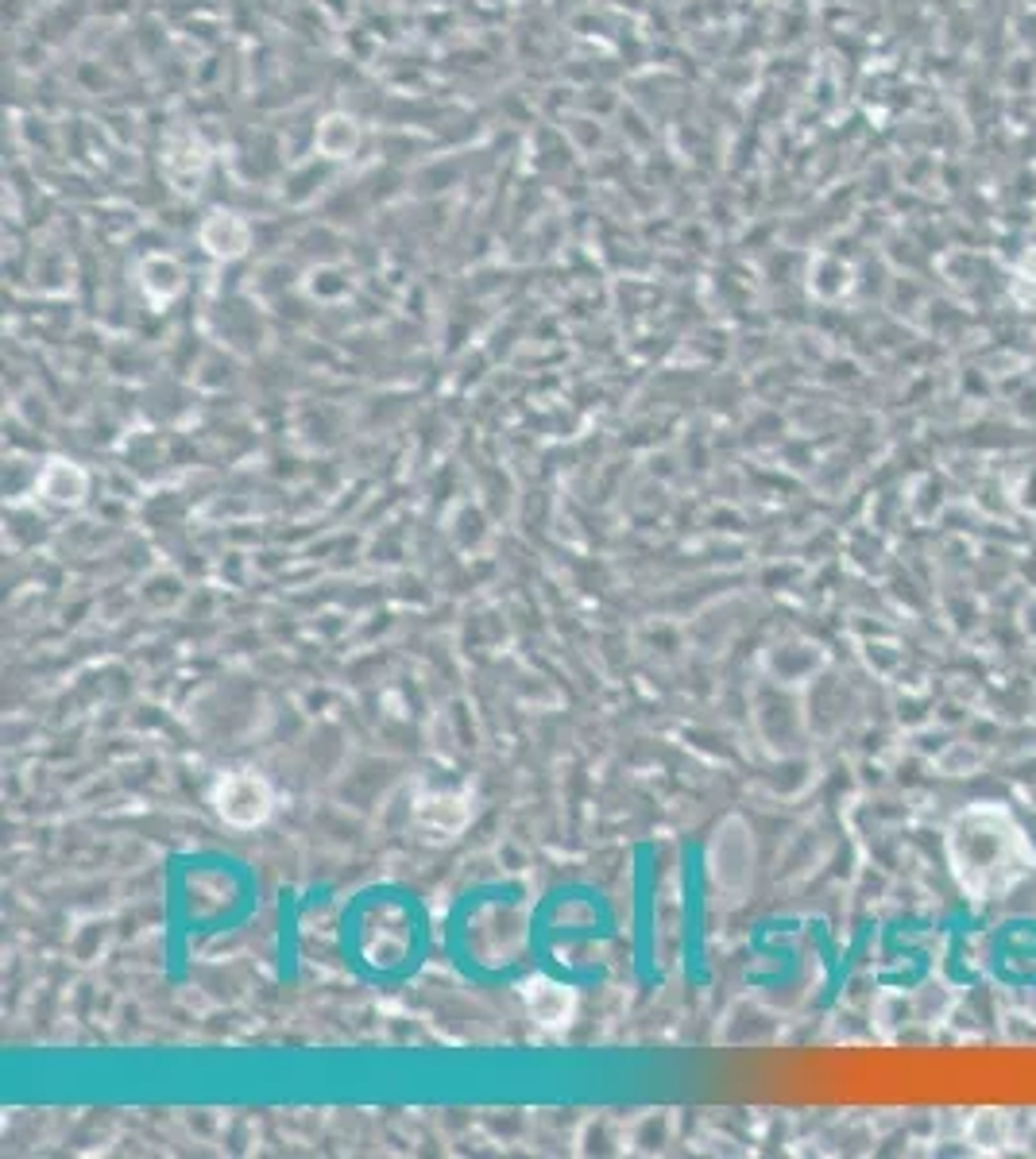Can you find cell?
I'll list each match as a JSON object with an SVG mask.
<instances>
[{
	"instance_id": "6da1fadb",
	"label": "cell",
	"mask_w": 1036,
	"mask_h": 1159,
	"mask_svg": "<svg viewBox=\"0 0 1036 1159\" xmlns=\"http://www.w3.org/2000/svg\"><path fill=\"white\" fill-rule=\"evenodd\" d=\"M944 847L959 889L975 900L1006 897L1036 866L1025 827L1006 804H967L955 812Z\"/></svg>"
},
{
	"instance_id": "7a4b0ae2",
	"label": "cell",
	"mask_w": 1036,
	"mask_h": 1159,
	"mask_svg": "<svg viewBox=\"0 0 1036 1159\" xmlns=\"http://www.w3.org/2000/svg\"><path fill=\"white\" fill-rule=\"evenodd\" d=\"M209 804H214L217 819L229 827H260L271 819L274 812V793L267 785V777H260L255 769H233L221 773L209 788Z\"/></svg>"
},
{
	"instance_id": "3957f363",
	"label": "cell",
	"mask_w": 1036,
	"mask_h": 1159,
	"mask_svg": "<svg viewBox=\"0 0 1036 1159\" xmlns=\"http://www.w3.org/2000/svg\"><path fill=\"white\" fill-rule=\"evenodd\" d=\"M163 174L178 193H198L209 174V152L190 131H174L163 147Z\"/></svg>"
},
{
	"instance_id": "277c9868",
	"label": "cell",
	"mask_w": 1036,
	"mask_h": 1159,
	"mask_svg": "<svg viewBox=\"0 0 1036 1159\" xmlns=\"http://www.w3.org/2000/svg\"><path fill=\"white\" fill-rule=\"evenodd\" d=\"M35 491L40 499H47L51 506H62V511H74L90 499V472H85L78 460H66V456H51L43 464L40 475H35Z\"/></svg>"
},
{
	"instance_id": "5b68a950",
	"label": "cell",
	"mask_w": 1036,
	"mask_h": 1159,
	"mask_svg": "<svg viewBox=\"0 0 1036 1159\" xmlns=\"http://www.w3.org/2000/svg\"><path fill=\"white\" fill-rule=\"evenodd\" d=\"M198 240L214 260H240L252 248V224L233 209H214L198 229Z\"/></svg>"
},
{
	"instance_id": "8992f818",
	"label": "cell",
	"mask_w": 1036,
	"mask_h": 1159,
	"mask_svg": "<svg viewBox=\"0 0 1036 1159\" xmlns=\"http://www.w3.org/2000/svg\"><path fill=\"white\" fill-rule=\"evenodd\" d=\"M136 283H140V294L155 306V310H163V306H171L174 298L186 291V267L174 260V255L155 252V255H147V260H140V267H136Z\"/></svg>"
},
{
	"instance_id": "52a82bcc",
	"label": "cell",
	"mask_w": 1036,
	"mask_h": 1159,
	"mask_svg": "<svg viewBox=\"0 0 1036 1159\" xmlns=\"http://www.w3.org/2000/svg\"><path fill=\"white\" fill-rule=\"evenodd\" d=\"M527 1008L541 1029H565L572 1020V1013H577V993L558 986V982L538 978L527 986Z\"/></svg>"
},
{
	"instance_id": "ba28073f",
	"label": "cell",
	"mask_w": 1036,
	"mask_h": 1159,
	"mask_svg": "<svg viewBox=\"0 0 1036 1159\" xmlns=\"http://www.w3.org/2000/svg\"><path fill=\"white\" fill-rule=\"evenodd\" d=\"M360 147V124L348 112H329L314 128V152L326 162H345Z\"/></svg>"
},
{
	"instance_id": "9c48e42d",
	"label": "cell",
	"mask_w": 1036,
	"mask_h": 1159,
	"mask_svg": "<svg viewBox=\"0 0 1036 1159\" xmlns=\"http://www.w3.org/2000/svg\"><path fill=\"white\" fill-rule=\"evenodd\" d=\"M414 819H418V827H426L434 835L449 839L468 824V804H465V797H449V793L445 797H422L414 808Z\"/></svg>"
},
{
	"instance_id": "30bf717a",
	"label": "cell",
	"mask_w": 1036,
	"mask_h": 1159,
	"mask_svg": "<svg viewBox=\"0 0 1036 1159\" xmlns=\"http://www.w3.org/2000/svg\"><path fill=\"white\" fill-rule=\"evenodd\" d=\"M1009 1129H1014V1125H1009L1006 1109H975V1113L967 1117V1140H971L975 1148H983V1152L1006 1148Z\"/></svg>"
},
{
	"instance_id": "8fae6325",
	"label": "cell",
	"mask_w": 1036,
	"mask_h": 1159,
	"mask_svg": "<svg viewBox=\"0 0 1036 1159\" xmlns=\"http://www.w3.org/2000/svg\"><path fill=\"white\" fill-rule=\"evenodd\" d=\"M978 766H983V754H978L971 742H952V747L940 754V769H944V773H952V777L971 773V769H978Z\"/></svg>"
}]
</instances>
